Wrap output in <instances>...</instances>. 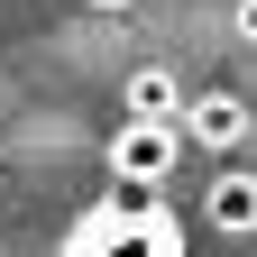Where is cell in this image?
I'll return each instance as SVG.
<instances>
[{
    "label": "cell",
    "instance_id": "1",
    "mask_svg": "<svg viewBox=\"0 0 257 257\" xmlns=\"http://www.w3.org/2000/svg\"><path fill=\"white\" fill-rule=\"evenodd\" d=\"M64 257H184V230L166 220V202H156V193H110L101 211L74 220Z\"/></svg>",
    "mask_w": 257,
    "mask_h": 257
},
{
    "label": "cell",
    "instance_id": "2",
    "mask_svg": "<svg viewBox=\"0 0 257 257\" xmlns=\"http://www.w3.org/2000/svg\"><path fill=\"white\" fill-rule=\"evenodd\" d=\"M175 156H184V128H175V119H119V138H110V184H119V193H166Z\"/></svg>",
    "mask_w": 257,
    "mask_h": 257
},
{
    "label": "cell",
    "instance_id": "3",
    "mask_svg": "<svg viewBox=\"0 0 257 257\" xmlns=\"http://www.w3.org/2000/svg\"><path fill=\"white\" fill-rule=\"evenodd\" d=\"M175 128H184V147H211L220 166H230V147H248V128H257V119H248V101H239L230 83H211V92H193V101H184Z\"/></svg>",
    "mask_w": 257,
    "mask_h": 257
},
{
    "label": "cell",
    "instance_id": "4",
    "mask_svg": "<svg viewBox=\"0 0 257 257\" xmlns=\"http://www.w3.org/2000/svg\"><path fill=\"white\" fill-rule=\"evenodd\" d=\"M202 220H211L220 239H257V175L248 166H220L202 184Z\"/></svg>",
    "mask_w": 257,
    "mask_h": 257
},
{
    "label": "cell",
    "instance_id": "5",
    "mask_svg": "<svg viewBox=\"0 0 257 257\" xmlns=\"http://www.w3.org/2000/svg\"><path fill=\"white\" fill-rule=\"evenodd\" d=\"M184 101L193 92L175 83V64H138L128 74V119H184Z\"/></svg>",
    "mask_w": 257,
    "mask_h": 257
},
{
    "label": "cell",
    "instance_id": "6",
    "mask_svg": "<svg viewBox=\"0 0 257 257\" xmlns=\"http://www.w3.org/2000/svg\"><path fill=\"white\" fill-rule=\"evenodd\" d=\"M230 37H239V46H257V0H230Z\"/></svg>",
    "mask_w": 257,
    "mask_h": 257
},
{
    "label": "cell",
    "instance_id": "7",
    "mask_svg": "<svg viewBox=\"0 0 257 257\" xmlns=\"http://www.w3.org/2000/svg\"><path fill=\"white\" fill-rule=\"evenodd\" d=\"M92 10H138V0H92Z\"/></svg>",
    "mask_w": 257,
    "mask_h": 257
}]
</instances>
